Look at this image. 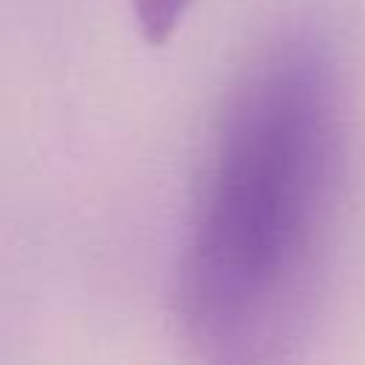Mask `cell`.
Listing matches in <instances>:
<instances>
[{"label":"cell","instance_id":"6da1fadb","mask_svg":"<svg viewBox=\"0 0 365 365\" xmlns=\"http://www.w3.org/2000/svg\"><path fill=\"white\" fill-rule=\"evenodd\" d=\"M351 154L345 37L302 6L242 57L194 174L171 317L197 359L279 362L308 339L345 228Z\"/></svg>","mask_w":365,"mask_h":365},{"label":"cell","instance_id":"7a4b0ae2","mask_svg":"<svg viewBox=\"0 0 365 365\" xmlns=\"http://www.w3.org/2000/svg\"><path fill=\"white\" fill-rule=\"evenodd\" d=\"M128 3L143 40L154 46L174 37V31L188 17V11L197 6V0H128Z\"/></svg>","mask_w":365,"mask_h":365}]
</instances>
